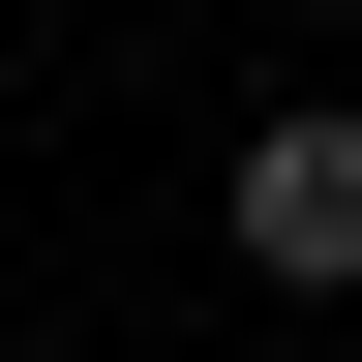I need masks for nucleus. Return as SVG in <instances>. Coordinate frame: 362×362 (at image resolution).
Listing matches in <instances>:
<instances>
[{
  "label": "nucleus",
  "instance_id": "f257e3e1",
  "mask_svg": "<svg viewBox=\"0 0 362 362\" xmlns=\"http://www.w3.org/2000/svg\"><path fill=\"white\" fill-rule=\"evenodd\" d=\"M242 272L362 302V121H242Z\"/></svg>",
  "mask_w": 362,
  "mask_h": 362
}]
</instances>
